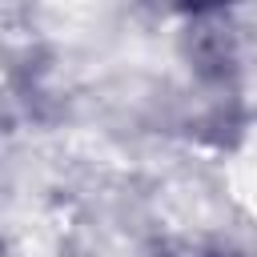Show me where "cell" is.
I'll list each match as a JSON object with an SVG mask.
<instances>
[{
  "mask_svg": "<svg viewBox=\"0 0 257 257\" xmlns=\"http://www.w3.org/2000/svg\"><path fill=\"white\" fill-rule=\"evenodd\" d=\"M185 257H253V253L233 249V245H197V249H189Z\"/></svg>",
  "mask_w": 257,
  "mask_h": 257,
  "instance_id": "cell-1",
  "label": "cell"
}]
</instances>
